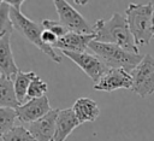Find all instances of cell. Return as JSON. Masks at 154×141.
<instances>
[{
	"label": "cell",
	"instance_id": "cell-2",
	"mask_svg": "<svg viewBox=\"0 0 154 141\" xmlns=\"http://www.w3.org/2000/svg\"><path fill=\"white\" fill-rule=\"evenodd\" d=\"M11 6L10 10V17L12 22V27L14 30H17L23 37H25L30 43L35 45L40 51H42L46 55H48L53 61L60 64L61 63V55L58 54L53 47L47 46L46 43L42 42L41 35L43 31V28L41 23H36L28 18L23 12H22V0H8L7 1Z\"/></svg>",
	"mask_w": 154,
	"mask_h": 141
},
{
	"label": "cell",
	"instance_id": "cell-8",
	"mask_svg": "<svg viewBox=\"0 0 154 141\" xmlns=\"http://www.w3.org/2000/svg\"><path fill=\"white\" fill-rule=\"evenodd\" d=\"M132 80L130 72L123 69H108L93 86L95 90L113 92L117 89H131Z\"/></svg>",
	"mask_w": 154,
	"mask_h": 141
},
{
	"label": "cell",
	"instance_id": "cell-17",
	"mask_svg": "<svg viewBox=\"0 0 154 141\" xmlns=\"http://www.w3.org/2000/svg\"><path fill=\"white\" fill-rule=\"evenodd\" d=\"M16 119H17L16 108L0 107V139L2 135H5L14 127Z\"/></svg>",
	"mask_w": 154,
	"mask_h": 141
},
{
	"label": "cell",
	"instance_id": "cell-3",
	"mask_svg": "<svg viewBox=\"0 0 154 141\" xmlns=\"http://www.w3.org/2000/svg\"><path fill=\"white\" fill-rule=\"evenodd\" d=\"M125 18L136 46L148 45L153 39V2L130 4Z\"/></svg>",
	"mask_w": 154,
	"mask_h": 141
},
{
	"label": "cell",
	"instance_id": "cell-15",
	"mask_svg": "<svg viewBox=\"0 0 154 141\" xmlns=\"http://www.w3.org/2000/svg\"><path fill=\"white\" fill-rule=\"evenodd\" d=\"M35 76L36 74L34 71H22V70H19L14 76L13 87H14V93L19 105H23L24 101L26 100V93H28L29 86Z\"/></svg>",
	"mask_w": 154,
	"mask_h": 141
},
{
	"label": "cell",
	"instance_id": "cell-5",
	"mask_svg": "<svg viewBox=\"0 0 154 141\" xmlns=\"http://www.w3.org/2000/svg\"><path fill=\"white\" fill-rule=\"evenodd\" d=\"M130 76L132 80L131 90L140 95L141 98H146L154 93V55L146 54L141 63L130 71Z\"/></svg>",
	"mask_w": 154,
	"mask_h": 141
},
{
	"label": "cell",
	"instance_id": "cell-10",
	"mask_svg": "<svg viewBox=\"0 0 154 141\" xmlns=\"http://www.w3.org/2000/svg\"><path fill=\"white\" fill-rule=\"evenodd\" d=\"M58 112L59 108H52L46 116L26 127L36 141H53Z\"/></svg>",
	"mask_w": 154,
	"mask_h": 141
},
{
	"label": "cell",
	"instance_id": "cell-23",
	"mask_svg": "<svg viewBox=\"0 0 154 141\" xmlns=\"http://www.w3.org/2000/svg\"><path fill=\"white\" fill-rule=\"evenodd\" d=\"M153 39H154V2H153Z\"/></svg>",
	"mask_w": 154,
	"mask_h": 141
},
{
	"label": "cell",
	"instance_id": "cell-20",
	"mask_svg": "<svg viewBox=\"0 0 154 141\" xmlns=\"http://www.w3.org/2000/svg\"><path fill=\"white\" fill-rule=\"evenodd\" d=\"M48 90V84L47 82H45L40 76H35L29 86L28 93H26V100H31V99H37L41 96H45L46 92Z\"/></svg>",
	"mask_w": 154,
	"mask_h": 141
},
{
	"label": "cell",
	"instance_id": "cell-22",
	"mask_svg": "<svg viewBox=\"0 0 154 141\" xmlns=\"http://www.w3.org/2000/svg\"><path fill=\"white\" fill-rule=\"evenodd\" d=\"M41 40L47 46L53 47V45L58 41V36L55 34H53L52 31H49V30H43L42 31V35H41Z\"/></svg>",
	"mask_w": 154,
	"mask_h": 141
},
{
	"label": "cell",
	"instance_id": "cell-13",
	"mask_svg": "<svg viewBox=\"0 0 154 141\" xmlns=\"http://www.w3.org/2000/svg\"><path fill=\"white\" fill-rule=\"evenodd\" d=\"M11 34L12 33H7L0 37V72L2 77L13 80L19 69L16 65L11 49Z\"/></svg>",
	"mask_w": 154,
	"mask_h": 141
},
{
	"label": "cell",
	"instance_id": "cell-16",
	"mask_svg": "<svg viewBox=\"0 0 154 141\" xmlns=\"http://www.w3.org/2000/svg\"><path fill=\"white\" fill-rule=\"evenodd\" d=\"M18 106H19V102L14 93L13 80L7 77H1L0 78V107L17 108Z\"/></svg>",
	"mask_w": 154,
	"mask_h": 141
},
{
	"label": "cell",
	"instance_id": "cell-6",
	"mask_svg": "<svg viewBox=\"0 0 154 141\" xmlns=\"http://www.w3.org/2000/svg\"><path fill=\"white\" fill-rule=\"evenodd\" d=\"M54 6L59 17V22L72 33L79 34H94L93 25L88 23V20L76 10L73 8L66 0H54Z\"/></svg>",
	"mask_w": 154,
	"mask_h": 141
},
{
	"label": "cell",
	"instance_id": "cell-21",
	"mask_svg": "<svg viewBox=\"0 0 154 141\" xmlns=\"http://www.w3.org/2000/svg\"><path fill=\"white\" fill-rule=\"evenodd\" d=\"M41 25L43 28V30H49L53 34H55L58 36V39L63 37L64 35H66L69 33V30L59 22V20H51V19H43L41 20Z\"/></svg>",
	"mask_w": 154,
	"mask_h": 141
},
{
	"label": "cell",
	"instance_id": "cell-18",
	"mask_svg": "<svg viewBox=\"0 0 154 141\" xmlns=\"http://www.w3.org/2000/svg\"><path fill=\"white\" fill-rule=\"evenodd\" d=\"M2 141H36L28 128L23 125H16L5 135L1 136Z\"/></svg>",
	"mask_w": 154,
	"mask_h": 141
},
{
	"label": "cell",
	"instance_id": "cell-9",
	"mask_svg": "<svg viewBox=\"0 0 154 141\" xmlns=\"http://www.w3.org/2000/svg\"><path fill=\"white\" fill-rule=\"evenodd\" d=\"M51 105L48 98L41 96L37 99H31L24 102L23 105H19L16 111H17V118L23 122V123H32L43 116H46L51 111Z\"/></svg>",
	"mask_w": 154,
	"mask_h": 141
},
{
	"label": "cell",
	"instance_id": "cell-4",
	"mask_svg": "<svg viewBox=\"0 0 154 141\" xmlns=\"http://www.w3.org/2000/svg\"><path fill=\"white\" fill-rule=\"evenodd\" d=\"M89 49L96 54L108 69H123L128 72L132 71L143 59L140 53H131L117 45L91 41Z\"/></svg>",
	"mask_w": 154,
	"mask_h": 141
},
{
	"label": "cell",
	"instance_id": "cell-24",
	"mask_svg": "<svg viewBox=\"0 0 154 141\" xmlns=\"http://www.w3.org/2000/svg\"><path fill=\"white\" fill-rule=\"evenodd\" d=\"M1 77H2V76H1V72H0V78H1Z\"/></svg>",
	"mask_w": 154,
	"mask_h": 141
},
{
	"label": "cell",
	"instance_id": "cell-11",
	"mask_svg": "<svg viewBox=\"0 0 154 141\" xmlns=\"http://www.w3.org/2000/svg\"><path fill=\"white\" fill-rule=\"evenodd\" d=\"M94 40H95V34L87 35V34L69 31L63 37L58 39V41L53 45V48L59 49V51L82 53L89 49V43Z\"/></svg>",
	"mask_w": 154,
	"mask_h": 141
},
{
	"label": "cell",
	"instance_id": "cell-19",
	"mask_svg": "<svg viewBox=\"0 0 154 141\" xmlns=\"http://www.w3.org/2000/svg\"><path fill=\"white\" fill-rule=\"evenodd\" d=\"M11 6L7 1L0 0V37H2L7 33L13 31L11 17H10Z\"/></svg>",
	"mask_w": 154,
	"mask_h": 141
},
{
	"label": "cell",
	"instance_id": "cell-14",
	"mask_svg": "<svg viewBox=\"0 0 154 141\" xmlns=\"http://www.w3.org/2000/svg\"><path fill=\"white\" fill-rule=\"evenodd\" d=\"M72 110L81 124L87 122H94L100 114V108L97 104L89 98H78L75 101Z\"/></svg>",
	"mask_w": 154,
	"mask_h": 141
},
{
	"label": "cell",
	"instance_id": "cell-7",
	"mask_svg": "<svg viewBox=\"0 0 154 141\" xmlns=\"http://www.w3.org/2000/svg\"><path fill=\"white\" fill-rule=\"evenodd\" d=\"M61 54L71 59L78 67L89 77L94 81V83L108 70V67L105 65V63L93 52H82V53H76V52H69V51H60Z\"/></svg>",
	"mask_w": 154,
	"mask_h": 141
},
{
	"label": "cell",
	"instance_id": "cell-1",
	"mask_svg": "<svg viewBox=\"0 0 154 141\" xmlns=\"http://www.w3.org/2000/svg\"><path fill=\"white\" fill-rule=\"evenodd\" d=\"M93 30L95 34L94 41L117 45L131 53H138V47L130 33L125 16L114 12L108 20L97 19L93 25Z\"/></svg>",
	"mask_w": 154,
	"mask_h": 141
},
{
	"label": "cell",
	"instance_id": "cell-12",
	"mask_svg": "<svg viewBox=\"0 0 154 141\" xmlns=\"http://www.w3.org/2000/svg\"><path fill=\"white\" fill-rule=\"evenodd\" d=\"M81 125L79 121L77 119L72 107L70 108H59L57 122H55V133L53 141H65L67 136L78 127Z\"/></svg>",
	"mask_w": 154,
	"mask_h": 141
}]
</instances>
